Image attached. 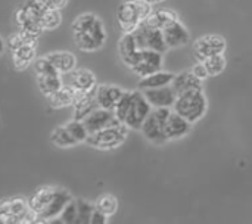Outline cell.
<instances>
[{"instance_id":"6da1fadb","label":"cell","mask_w":252,"mask_h":224,"mask_svg":"<svg viewBox=\"0 0 252 224\" xmlns=\"http://www.w3.org/2000/svg\"><path fill=\"white\" fill-rule=\"evenodd\" d=\"M72 199L66 189L55 186H43L28 199V208L35 216L37 222L47 223L56 220L65 205Z\"/></svg>"},{"instance_id":"7a4b0ae2","label":"cell","mask_w":252,"mask_h":224,"mask_svg":"<svg viewBox=\"0 0 252 224\" xmlns=\"http://www.w3.org/2000/svg\"><path fill=\"white\" fill-rule=\"evenodd\" d=\"M72 37L81 52H96L106 41V31L100 18L94 13H81L72 22Z\"/></svg>"},{"instance_id":"3957f363","label":"cell","mask_w":252,"mask_h":224,"mask_svg":"<svg viewBox=\"0 0 252 224\" xmlns=\"http://www.w3.org/2000/svg\"><path fill=\"white\" fill-rule=\"evenodd\" d=\"M152 13L148 0H126L117 9V22L123 32H131Z\"/></svg>"},{"instance_id":"277c9868","label":"cell","mask_w":252,"mask_h":224,"mask_svg":"<svg viewBox=\"0 0 252 224\" xmlns=\"http://www.w3.org/2000/svg\"><path fill=\"white\" fill-rule=\"evenodd\" d=\"M173 111L186 118L190 124L198 123L207 112V97L202 89H192L177 96Z\"/></svg>"},{"instance_id":"5b68a950","label":"cell","mask_w":252,"mask_h":224,"mask_svg":"<svg viewBox=\"0 0 252 224\" xmlns=\"http://www.w3.org/2000/svg\"><path fill=\"white\" fill-rule=\"evenodd\" d=\"M43 7L44 4L37 3L34 0H28L15 12V24L18 27V31H21L30 40H37L43 31L40 24Z\"/></svg>"},{"instance_id":"8992f818","label":"cell","mask_w":252,"mask_h":224,"mask_svg":"<svg viewBox=\"0 0 252 224\" xmlns=\"http://www.w3.org/2000/svg\"><path fill=\"white\" fill-rule=\"evenodd\" d=\"M128 134V127L126 124H117L111 126L106 128H102L96 133H92L87 136L86 143L94 149H102V151H109L121 146Z\"/></svg>"},{"instance_id":"52a82bcc","label":"cell","mask_w":252,"mask_h":224,"mask_svg":"<svg viewBox=\"0 0 252 224\" xmlns=\"http://www.w3.org/2000/svg\"><path fill=\"white\" fill-rule=\"evenodd\" d=\"M123 62L131 69L134 75L143 78L157 71H161L162 53L155 50H137Z\"/></svg>"},{"instance_id":"ba28073f","label":"cell","mask_w":252,"mask_h":224,"mask_svg":"<svg viewBox=\"0 0 252 224\" xmlns=\"http://www.w3.org/2000/svg\"><path fill=\"white\" fill-rule=\"evenodd\" d=\"M137 50H155V52H167L168 47L164 40V34L161 28L151 25L148 21H143L136 30L131 31Z\"/></svg>"},{"instance_id":"9c48e42d","label":"cell","mask_w":252,"mask_h":224,"mask_svg":"<svg viewBox=\"0 0 252 224\" xmlns=\"http://www.w3.org/2000/svg\"><path fill=\"white\" fill-rule=\"evenodd\" d=\"M171 112V108H155L143 121L140 130L143 136L155 145H164L168 142L165 136V123Z\"/></svg>"},{"instance_id":"30bf717a","label":"cell","mask_w":252,"mask_h":224,"mask_svg":"<svg viewBox=\"0 0 252 224\" xmlns=\"http://www.w3.org/2000/svg\"><path fill=\"white\" fill-rule=\"evenodd\" d=\"M151 111H152V106L146 100V97L142 93V90H133L131 102L128 105V109H127V114L124 117L123 124H126L128 128L140 130L143 121L151 114Z\"/></svg>"},{"instance_id":"8fae6325","label":"cell","mask_w":252,"mask_h":224,"mask_svg":"<svg viewBox=\"0 0 252 224\" xmlns=\"http://www.w3.org/2000/svg\"><path fill=\"white\" fill-rule=\"evenodd\" d=\"M226 50V40L217 34H208L198 38L193 44V53L199 62H204L213 55L223 53Z\"/></svg>"},{"instance_id":"7c38bea8","label":"cell","mask_w":252,"mask_h":224,"mask_svg":"<svg viewBox=\"0 0 252 224\" xmlns=\"http://www.w3.org/2000/svg\"><path fill=\"white\" fill-rule=\"evenodd\" d=\"M61 75H62L63 86L71 87L77 92H87L97 86L94 74L86 68H74L72 71Z\"/></svg>"},{"instance_id":"4fadbf2b","label":"cell","mask_w":252,"mask_h":224,"mask_svg":"<svg viewBox=\"0 0 252 224\" xmlns=\"http://www.w3.org/2000/svg\"><path fill=\"white\" fill-rule=\"evenodd\" d=\"M89 131V134L92 133H96L102 128H106V127H111V126H117V124H121L118 121V118L115 117L114 111H109V109H103V108H96L94 111H92L89 115H86L83 120H81Z\"/></svg>"},{"instance_id":"5bb4252c","label":"cell","mask_w":252,"mask_h":224,"mask_svg":"<svg viewBox=\"0 0 252 224\" xmlns=\"http://www.w3.org/2000/svg\"><path fill=\"white\" fill-rule=\"evenodd\" d=\"M162 34H164V40L168 49H174V47H180L189 43L190 37H189V31L186 30V27L177 19H173L170 22H167L162 28Z\"/></svg>"},{"instance_id":"9a60e30c","label":"cell","mask_w":252,"mask_h":224,"mask_svg":"<svg viewBox=\"0 0 252 224\" xmlns=\"http://www.w3.org/2000/svg\"><path fill=\"white\" fill-rule=\"evenodd\" d=\"M142 93L145 95L146 100L151 103L152 108H173L177 99V95L173 90L171 84L158 89H146L142 90Z\"/></svg>"},{"instance_id":"2e32d148","label":"cell","mask_w":252,"mask_h":224,"mask_svg":"<svg viewBox=\"0 0 252 224\" xmlns=\"http://www.w3.org/2000/svg\"><path fill=\"white\" fill-rule=\"evenodd\" d=\"M124 90L114 84H100L96 86V102L99 108L114 111L118 100L121 99Z\"/></svg>"},{"instance_id":"e0dca14e","label":"cell","mask_w":252,"mask_h":224,"mask_svg":"<svg viewBox=\"0 0 252 224\" xmlns=\"http://www.w3.org/2000/svg\"><path fill=\"white\" fill-rule=\"evenodd\" d=\"M34 58H35V41L34 40H28L12 50V62H13V68L16 71L27 69L34 62Z\"/></svg>"},{"instance_id":"ac0fdd59","label":"cell","mask_w":252,"mask_h":224,"mask_svg":"<svg viewBox=\"0 0 252 224\" xmlns=\"http://www.w3.org/2000/svg\"><path fill=\"white\" fill-rule=\"evenodd\" d=\"M190 127L192 124L186 118L179 115L176 111H171L165 123V136L168 140L180 139L190 131Z\"/></svg>"},{"instance_id":"d6986e66","label":"cell","mask_w":252,"mask_h":224,"mask_svg":"<svg viewBox=\"0 0 252 224\" xmlns=\"http://www.w3.org/2000/svg\"><path fill=\"white\" fill-rule=\"evenodd\" d=\"M171 87L173 90L176 92V95H182L188 90H192V89H202V80L198 78L192 69L190 71H183L180 74H176L173 81H171Z\"/></svg>"},{"instance_id":"ffe728a7","label":"cell","mask_w":252,"mask_h":224,"mask_svg":"<svg viewBox=\"0 0 252 224\" xmlns=\"http://www.w3.org/2000/svg\"><path fill=\"white\" fill-rule=\"evenodd\" d=\"M46 58L52 62V65L61 74H66V72L72 71L77 66V58L71 52H65V50L52 52V53L46 55Z\"/></svg>"},{"instance_id":"44dd1931","label":"cell","mask_w":252,"mask_h":224,"mask_svg":"<svg viewBox=\"0 0 252 224\" xmlns=\"http://www.w3.org/2000/svg\"><path fill=\"white\" fill-rule=\"evenodd\" d=\"M176 74L173 72H165V71H157L151 75L143 77L139 81V90H146V89H158L164 86H170Z\"/></svg>"},{"instance_id":"7402d4cb","label":"cell","mask_w":252,"mask_h":224,"mask_svg":"<svg viewBox=\"0 0 252 224\" xmlns=\"http://www.w3.org/2000/svg\"><path fill=\"white\" fill-rule=\"evenodd\" d=\"M37 87L43 96H50L59 89L63 87L62 75L61 74H47V75H35Z\"/></svg>"},{"instance_id":"603a6c76","label":"cell","mask_w":252,"mask_h":224,"mask_svg":"<svg viewBox=\"0 0 252 224\" xmlns=\"http://www.w3.org/2000/svg\"><path fill=\"white\" fill-rule=\"evenodd\" d=\"M46 99H47V103L52 109H61V108H66V106H72L74 99H75V90L63 86L62 89H59L53 95L47 96Z\"/></svg>"},{"instance_id":"cb8c5ba5","label":"cell","mask_w":252,"mask_h":224,"mask_svg":"<svg viewBox=\"0 0 252 224\" xmlns=\"http://www.w3.org/2000/svg\"><path fill=\"white\" fill-rule=\"evenodd\" d=\"M50 142L56 148H74V146L78 145L77 139L71 134V131L68 130L66 124L53 128V131L50 134Z\"/></svg>"},{"instance_id":"d4e9b609","label":"cell","mask_w":252,"mask_h":224,"mask_svg":"<svg viewBox=\"0 0 252 224\" xmlns=\"http://www.w3.org/2000/svg\"><path fill=\"white\" fill-rule=\"evenodd\" d=\"M61 22H62L61 10L47 7V6L44 4L43 12H41V16H40L41 28H43V30H55V28H58V27L61 25Z\"/></svg>"},{"instance_id":"484cf974","label":"cell","mask_w":252,"mask_h":224,"mask_svg":"<svg viewBox=\"0 0 252 224\" xmlns=\"http://www.w3.org/2000/svg\"><path fill=\"white\" fill-rule=\"evenodd\" d=\"M177 13L168 9H158V10H152V13L149 15V18L146 19L151 25L157 27V28H162L167 22L177 19Z\"/></svg>"},{"instance_id":"4316f807","label":"cell","mask_w":252,"mask_h":224,"mask_svg":"<svg viewBox=\"0 0 252 224\" xmlns=\"http://www.w3.org/2000/svg\"><path fill=\"white\" fill-rule=\"evenodd\" d=\"M94 207L102 211L105 216L111 217L117 213V208H118V201L114 195H109V193H105V195H100L96 202H94Z\"/></svg>"},{"instance_id":"83f0119b","label":"cell","mask_w":252,"mask_h":224,"mask_svg":"<svg viewBox=\"0 0 252 224\" xmlns=\"http://www.w3.org/2000/svg\"><path fill=\"white\" fill-rule=\"evenodd\" d=\"M118 52L121 59H127L128 56H131L134 52H137V46L134 41V37L131 32H123V37L118 43Z\"/></svg>"},{"instance_id":"f1b7e54d","label":"cell","mask_w":252,"mask_h":224,"mask_svg":"<svg viewBox=\"0 0 252 224\" xmlns=\"http://www.w3.org/2000/svg\"><path fill=\"white\" fill-rule=\"evenodd\" d=\"M77 201V223L75 224H90L92 214L94 211V205L86 199H75Z\"/></svg>"},{"instance_id":"f546056e","label":"cell","mask_w":252,"mask_h":224,"mask_svg":"<svg viewBox=\"0 0 252 224\" xmlns=\"http://www.w3.org/2000/svg\"><path fill=\"white\" fill-rule=\"evenodd\" d=\"M204 65H205L210 75H219L226 68V58H224L223 53L213 55V56H210V58H207L204 61Z\"/></svg>"},{"instance_id":"4dcf8cb0","label":"cell","mask_w":252,"mask_h":224,"mask_svg":"<svg viewBox=\"0 0 252 224\" xmlns=\"http://www.w3.org/2000/svg\"><path fill=\"white\" fill-rule=\"evenodd\" d=\"M66 127H68V130L71 131V134L77 139L78 143L86 142V139H87V136H89V131H87V128H86V126H84V123H83L81 120L72 118L69 123H66Z\"/></svg>"},{"instance_id":"1f68e13d","label":"cell","mask_w":252,"mask_h":224,"mask_svg":"<svg viewBox=\"0 0 252 224\" xmlns=\"http://www.w3.org/2000/svg\"><path fill=\"white\" fill-rule=\"evenodd\" d=\"M34 65V72L35 75H47V74H61L53 65L52 62L46 58V56H41V58H37L34 59L32 62Z\"/></svg>"},{"instance_id":"d6a6232c","label":"cell","mask_w":252,"mask_h":224,"mask_svg":"<svg viewBox=\"0 0 252 224\" xmlns=\"http://www.w3.org/2000/svg\"><path fill=\"white\" fill-rule=\"evenodd\" d=\"M58 222L63 224H75L77 223V201L71 199L65 208L62 210L61 216L58 217Z\"/></svg>"},{"instance_id":"836d02e7","label":"cell","mask_w":252,"mask_h":224,"mask_svg":"<svg viewBox=\"0 0 252 224\" xmlns=\"http://www.w3.org/2000/svg\"><path fill=\"white\" fill-rule=\"evenodd\" d=\"M30 38L28 37H25L21 31H18V32H15V34H12V35H9L7 37V44H9V47L13 50V49H16L18 46H21L22 43H25V41H28ZM35 41V40H34Z\"/></svg>"},{"instance_id":"e575fe53","label":"cell","mask_w":252,"mask_h":224,"mask_svg":"<svg viewBox=\"0 0 252 224\" xmlns=\"http://www.w3.org/2000/svg\"><path fill=\"white\" fill-rule=\"evenodd\" d=\"M108 223V216H105L102 211H99L96 207H94V211L92 214V220L90 224H106Z\"/></svg>"},{"instance_id":"d590c367","label":"cell","mask_w":252,"mask_h":224,"mask_svg":"<svg viewBox=\"0 0 252 224\" xmlns=\"http://www.w3.org/2000/svg\"><path fill=\"white\" fill-rule=\"evenodd\" d=\"M192 72H193L198 78H201L202 81L210 75V74H208V71H207V68H205V65H204V62H201V64H198V65H195V66L192 68Z\"/></svg>"},{"instance_id":"8d00e7d4","label":"cell","mask_w":252,"mask_h":224,"mask_svg":"<svg viewBox=\"0 0 252 224\" xmlns=\"http://www.w3.org/2000/svg\"><path fill=\"white\" fill-rule=\"evenodd\" d=\"M66 3H68V0H47L46 1V6L47 7H52V9L62 10L66 6Z\"/></svg>"},{"instance_id":"74e56055","label":"cell","mask_w":252,"mask_h":224,"mask_svg":"<svg viewBox=\"0 0 252 224\" xmlns=\"http://www.w3.org/2000/svg\"><path fill=\"white\" fill-rule=\"evenodd\" d=\"M4 52V41H3V38L0 37V55Z\"/></svg>"},{"instance_id":"f35d334b","label":"cell","mask_w":252,"mask_h":224,"mask_svg":"<svg viewBox=\"0 0 252 224\" xmlns=\"http://www.w3.org/2000/svg\"><path fill=\"white\" fill-rule=\"evenodd\" d=\"M151 4H154V3H161V1H164V0H148Z\"/></svg>"},{"instance_id":"ab89813d","label":"cell","mask_w":252,"mask_h":224,"mask_svg":"<svg viewBox=\"0 0 252 224\" xmlns=\"http://www.w3.org/2000/svg\"><path fill=\"white\" fill-rule=\"evenodd\" d=\"M34 1H37V3H41V4H46V1H47V0H34Z\"/></svg>"}]
</instances>
